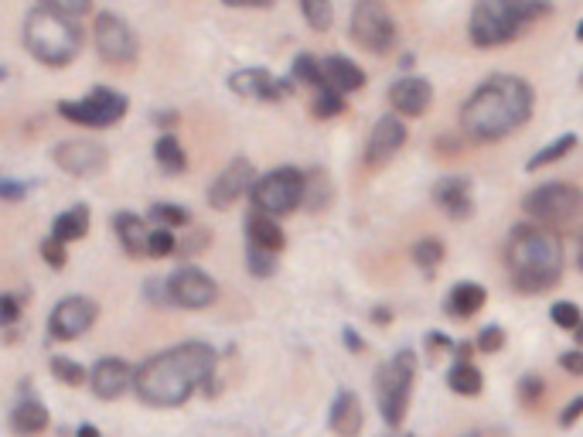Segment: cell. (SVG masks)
<instances>
[{"mask_svg":"<svg viewBox=\"0 0 583 437\" xmlns=\"http://www.w3.org/2000/svg\"><path fill=\"white\" fill-rule=\"evenodd\" d=\"M345 345H348V349H355V352H362V349H365V342L352 332V328H345Z\"/></svg>","mask_w":583,"mask_h":437,"instance_id":"obj_49","label":"cell"},{"mask_svg":"<svg viewBox=\"0 0 583 437\" xmlns=\"http://www.w3.org/2000/svg\"><path fill=\"white\" fill-rule=\"evenodd\" d=\"M416 369H420V359H416L413 349L396 352L393 359L379 366L376 400H379L382 420H386L389 427H399L406 420V410H410V400H413Z\"/></svg>","mask_w":583,"mask_h":437,"instance_id":"obj_6","label":"cell"},{"mask_svg":"<svg viewBox=\"0 0 583 437\" xmlns=\"http://www.w3.org/2000/svg\"><path fill=\"white\" fill-rule=\"evenodd\" d=\"M24 195H28V185L24 181H0V199H7V202H21Z\"/></svg>","mask_w":583,"mask_h":437,"instance_id":"obj_46","label":"cell"},{"mask_svg":"<svg viewBox=\"0 0 583 437\" xmlns=\"http://www.w3.org/2000/svg\"><path fill=\"white\" fill-rule=\"evenodd\" d=\"M144 294H147V301H151V304H171L168 280H147Z\"/></svg>","mask_w":583,"mask_h":437,"instance_id":"obj_45","label":"cell"},{"mask_svg":"<svg viewBox=\"0 0 583 437\" xmlns=\"http://www.w3.org/2000/svg\"><path fill=\"white\" fill-rule=\"evenodd\" d=\"M444 257H447V250H444V243L440 239H416L413 243V260H416V267L420 270H427V274H433V270L444 263Z\"/></svg>","mask_w":583,"mask_h":437,"instance_id":"obj_32","label":"cell"},{"mask_svg":"<svg viewBox=\"0 0 583 437\" xmlns=\"http://www.w3.org/2000/svg\"><path fill=\"white\" fill-rule=\"evenodd\" d=\"M99 318V304L93 298H62L52 308L48 318V335L58 342H76L79 335H86Z\"/></svg>","mask_w":583,"mask_h":437,"instance_id":"obj_13","label":"cell"},{"mask_svg":"<svg viewBox=\"0 0 583 437\" xmlns=\"http://www.w3.org/2000/svg\"><path fill=\"white\" fill-rule=\"evenodd\" d=\"M93 35H96V48H99V55H103L106 62H113V65H127L137 59V52H140V41L137 35H133V28L127 21L120 18V14H113V11H99L96 14V28H93Z\"/></svg>","mask_w":583,"mask_h":437,"instance_id":"obj_11","label":"cell"},{"mask_svg":"<svg viewBox=\"0 0 583 437\" xmlns=\"http://www.w3.org/2000/svg\"><path fill=\"white\" fill-rule=\"evenodd\" d=\"M168 294L174 308H188V311H202L212 308L215 298H219V284L198 267H181L168 277Z\"/></svg>","mask_w":583,"mask_h":437,"instance_id":"obj_12","label":"cell"},{"mask_svg":"<svg viewBox=\"0 0 583 437\" xmlns=\"http://www.w3.org/2000/svg\"><path fill=\"white\" fill-rule=\"evenodd\" d=\"M24 48L41 65L62 69V65L76 62V55L82 52V28L79 21L65 18L48 0V4L31 7L28 18H24Z\"/></svg>","mask_w":583,"mask_h":437,"instance_id":"obj_4","label":"cell"},{"mask_svg":"<svg viewBox=\"0 0 583 437\" xmlns=\"http://www.w3.org/2000/svg\"><path fill=\"white\" fill-rule=\"evenodd\" d=\"M133 379H137V369L116 356L99 359L96 366L89 369V386H93V393L99 400H120L123 393L133 390Z\"/></svg>","mask_w":583,"mask_h":437,"instance_id":"obj_18","label":"cell"},{"mask_svg":"<svg viewBox=\"0 0 583 437\" xmlns=\"http://www.w3.org/2000/svg\"><path fill=\"white\" fill-rule=\"evenodd\" d=\"M522 212L529 219H536V226L570 222L583 212V188L570 185V181H546V185L532 188L522 199Z\"/></svg>","mask_w":583,"mask_h":437,"instance_id":"obj_8","label":"cell"},{"mask_svg":"<svg viewBox=\"0 0 583 437\" xmlns=\"http://www.w3.org/2000/svg\"><path fill=\"white\" fill-rule=\"evenodd\" d=\"M474 185L468 175H447L440 178L437 185H433V202L440 205V209L447 212L451 219H468L474 212Z\"/></svg>","mask_w":583,"mask_h":437,"instance_id":"obj_19","label":"cell"},{"mask_svg":"<svg viewBox=\"0 0 583 437\" xmlns=\"http://www.w3.org/2000/svg\"><path fill=\"white\" fill-rule=\"evenodd\" d=\"M505 267L519 294H543L563 277V243L536 222H522L505 239Z\"/></svg>","mask_w":583,"mask_h":437,"instance_id":"obj_3","label":"cell"},{"mask_svg":"<svg viewBox=\"0 0 583 437\" xmlns=\"http://www.w3.org/2000/svg\"><path fill=\"white\" fill-rule=\"evenodd\" d=\"M154 123H164V127H171V123H178V113H154Z\"/></svg>","mask_w":583,"mask_h":437,"instance_id":"obj_50","label":"cell"},{"mask_svg":"<svg viewBox=\"0 0 583 437\" xmlns=\"http://www.w3.org/2000/svg\"><path fill=\"white\" fill-rule=\"evenodd\" d=\"M447 386H451L457 397H478V393L485 390V376H481V369L474 366V362L457 359L451 366V373H447Z\"/></svg>","mask_w":583,"mask_h":437,"instance_id":"obj_28","label":"cell"},{"mask_svg":"<svg viewBox=\"0 0 583 437\" xmlns=\"http://www.w3.org/2000/svg\"><path fill=\"white\" fill-rule=\"evenodd\" d=\"M321 72H324V82L341 96L358 93V89L365 86L362 65H355L352 59H345V55H328V59H321Z\"/></svg>","mask_w":583,"mask_h":437,"instance_id":"obj_22","label":"cell"},{"mask_svg":"<svg viewBox=\"0 0 583 437\" xmlns=\"http://www.w3.org/2000/svg\"><path fill=\"white\" fill-rule=\"evenodd\" d=\"M4 76H7V69H4V65H0V82H4Z\"/></svg>","mask_w":583,"mask_h":437,"instance_id":"obj_55","label":"cell"},{"mask_svg":"<svg viewBox=\"0 0 583 437\" xmlns=\"http://www.w3.org/2000/svg\"><path fill=\"white\" fill-rule=\"evenodd\" d=\"M246 239H249V246L266 250V253H280L283 246H287V236H283L280 222L263 216V212H256V209L246 216Z\"/></svg>","mask_w":583,"mask_h":437,"instance_id":"obj_24","label":"cell"},{"mask_svg":"<svg viewBox=\"0 0 583 437\" xmlns=\"http://www.w3.org/2000/svg\"><path fill=\"white\" fill-rule=\"evenodd\" d=\"M11 431L18 437H35L48 431V410L45 403L35 397H24L18 407L11 410Z\"/></svg>","mask_w":583,"mask_h":437,"instance_id":"obj_26","label":"cell"},{"mask_svg":"<svg viewBox=\"0 0 583 437\" xmlns=\"http://www.w3.org/2000/svg\"><path fill=\"white\" fill-rule=\"evenodd\" d=\"M543 390H546V383L539 376H522L519 379V403L522 407H536V403L543 400Z\"/></svg>","mask_w":583,"mask_h":437,"instance_id":"obj_42","label":"cell"},{"mask_svg":"<svg viewBox=\"0 0 583 437\" xmlns=\"http://www.w3.org/2000/svg\"><path fill=\"white\" fill-rule=\"evenodd\" d=\"M580 82H583V76H580Z\"/></svg>","mask_w":583,"mask_h":437,"instance_id":"obj_57","label":"cell"},{"mask_svg":"<svg viewBox=\"0 0 583 437\" xmlns=\"http://www.w3.org/2000/svg\"><path fill=\"white\" fill-rule=\"evenodd\" d=\"M246 267L253 277H273L277 274V253H266V250H256L249 246L246 250Z\"/></svg>","mask_w":583,"mask_h":437,"instance_id":"obj_39","label":"cell"},{"mask_svg":"<svg viewBox=\"0 0 583 437\" xmlns=\"http://www.w3.org/2000/svg\"><path fill=\"white\" fill-rule=\"evenodd\" d=\"M215 349L205 342H181L157 352L137 369L133 393L151 407H181L198 386L215 376Z\"/></svg>","mask_w":583,"mask_h":437,"instance_id":"obj_1","label":"cell"},{"mask_svg":"<svg viewBox=\"0 0 583 437\" xmlns=\"http://www.w3.org/2000/svg\"><path fill=\"white\" fill-rule=\"evenodd\" d=\"M580 270H583V239H580Z\"/></svg>","mask_w":583,"mask_h":437,"instance_id":"obj_54","label":"cell"},{"mask_svg":"<svg viewBox=\"0 0 583 437\" xmlns=\"http://www.w3.org/2000/svg\"><path fill=\"white\" fill-rule=\"evenodd\" d=\"M154 158L164 171H168V175H181V171L188 168V154H185V147H181V140L174 134H161L154 140Z\"/></svg>","mask_w":583,"mask_h":437,"instance_id":"obj_30","label":"cell"},{"mask_svg":"<svg viewBox=\"0 0 583 437\" xmlns=\"http://www.w3.org/2000/svg\"><path fill=\"white\" fill-rule=\"evenodd\" d=\"M577 147V134H563V137H556V140H549V144L543 147L539 154H532V158L526 161V171H539V168H546V164H556V161H563L566 154Z\"/></svg>","mask_w":583,"mask_h":437,"instance_id":"obj_31","label":"cell"},{"mask_svg":"<svg viewBox=\"0 0 583 437\" xmlns=\"http://www.w3.org/2000/svg\"><path fill=\"white\" fill-rule=\"evenodd\" d=\"M249 199H253L256 212H263V216H270V219L290 216V212L304 205V171L277 168V171H270V175L256 178Z\"/></svg>","mask_w":583,"mask_h":437,"instance_id":"obj_7","label":"cell"},{"mask_svg":"<svg viewBox=\"0 0 583 437\" xmlns=\"http://www.w3.org/2000/svg\"><path fill=\"white\" fill-rule=\"evenodd\" d=\"M48 369H52V376L62 386H82V383H89L86 366H82V362H76V359H69V356H52Z\"/></svg>","mask_w":583,"mask_h":437,"instance_id":"obj_33","label":"cell"},{"mask_svg":"<svg viewBox=\"0 0 583 437\" xmlns=\"http://www.w3.org/2000/svg\"><path fill=\"white\" fill-rule=\"evenodd\" d=\"M331 205V178L321 168L304 171V209L324 212Z\"/></svg>","mask_w":583,"mask_h":437,"instance_id":"obj_29","label":"cell"},{"mask_svg":"<svg viewBox=\"0 0 583 437\" xmlns=\"http://www.w3.org/2000/svg\"><path fill=\"white\" fill-rule=\"evenodd\" d=\"M151 219L161 222L164 229H171V226H188L191 212L185 209V205H174V202H154L151 205Z\"/></svg>","mask_w":583,"mask_h":437,"instance_id":"obj_36","label":"cell"},{"mask_svg":"<svg viewBox=\"0 0 583 437\" xmlns=\"http://www.w3.org/2000/svg\"><path fill=\"white\" fill-rule=\"evenodd\" d=\"M55 110L62 113L69 123H79V127L106 130V127H113V123H120L123 117H127L130 103H127V96L116 93V89L96 86L89 96H82V100H62Z\"/></svg>","mask_w":583,"mask_h":437,"instance_id":"obj_9","label":"cell"},{"mask_svg":"<svg viewBox=\"0 0 583 437\" xmlns=\"http://www.w3.org/2000/svg\"><path fill=\"white\" fill-rule=\"evenodd\" d=\"M328 427L338 437H358L365 427V410L362 400L355 397L352 390H341L335 400H331V414H328Z\"/></svg>","mask_w":583,"mask_h":437,"instance_id":"obj_21","label":"cell"},{"mask_svg":"<svg viewBox=\"0 0 583 437\" xmlns=\"http://www.w3.org/2000/svg\"><path fill=\"white\" fill-rule=\"evenodd\" d=\"M543 18H549V4L539 0H481L468 18V38L478 48H498Z\"/></svg>","mask_w":583,"mask_h":437,"instance_id":"obj_5","label":"cell"},{"mask_svg":"<svg viewBox=\"0 0 583 437\" xmlns=\"http://www.w3.org/2000/svg\"><path fill=\"white\" fill-rule=\"evenodd\" d=\"M253 185H256L253 164H249L246 158L229 161L226 171H222V175L212 181V188H208V205H212L215 212H226L243 199V195L253 192Z\"/></svg>","mask_w":583,"mask_h":437,"instance_id":"obj_15","label":"cell"},{"mask_svg":"<svg viewBox=\"0 0 583 437\" xmlns=\"http://www.w3.org/2000/svg\"><path fill=\"white\" fill-rule=\"evenodd\" d=\"M229 89L246 100H263V103H280L294 93V82L277 79L270 69H239L229 76Z\"/></svg>","mask_w":583,"mask_h":437,"instance_id":"obj_16","label":"cell"},{"mask_svg":"<svg viewBox=\"0 0 583 437\" xmlns=\"http://www.w3.org/2000/svg\"><path fill=\"white\" fill-rule=\"evenodd\" d=\"M76 437H103V434H99V427H93V424H82Z\"/></svg>","mask_w":583,"mask_h":437,"instance_id":"obj_51","label":"cell"},{"mask_svg":"<svg viewBox=\"0 0 583 437\" xmlns=\"http://www.w3.org/2000/svg\"><path fill=\"white\" fill-rule=\"evenodd\" d=\"M549 318H553L556 328H566V332H577L580 321H583L580 308L573 301H556L553 308H549Z\"/></svg>","mask_w":583,"mask_h":437,"instance_id":"obj_38","label":"cell"},{"mask_svg":"<svg viewBox=\"0 0 583 437\" xmlns=\"http://www.w3.org/2000/svg\"><path fill=\"white\" fill-rule=\"evenodd\" d=\"M294 79L304 82V86H311V89H318V93L331 89L328 82H324L321 62L314 59V55H297V59H294Z\"/></svg>","mask_w":583,"mask_h":437,"instance_id":"obj_34","label":"cell"},{"mask_svg":"<svg viewBox=\"0 0 583 437\" xmlns=\"http://www.w3.org/2000/svg\"><path fill=\"white\" fill-rule=\"evenodd\" d=\"M573 335H577V342L583 345V321H580V328H577V332H573Z\"/></svg>","mask_w":583,"mask_h":437,"instance_id":"obj_52","label":"cell"},{"mask_svg":"<svg viewBox=\"0 0 583 437\" xmlns=\"http://www.w3.org/2000/svg\"><path fill=\"white\" fill-rule=\"evenodd\" d=\"M536 106V93L522 76H491L461 106V130L468 140L495 144L526 127Z\"/></svg>","mask_w":583,"mask_h":437,"instance_id":"obj_2","label":"cell"},{"mask_svg":"<svg viewBox=\"0 0 583 437\" xmlns=\"http://www.w3.org/2000/svg\"><path fill=\"white\" fill-rule=\"evenodd\" d=\"M389 103H393L396 117H423L433 103V86L420 76H406V79L393 82Z\"/></svg>","mask_w":583,"mask_h":437,"instance_id":"obj_20","label":"cell"},{"mask_svg":"<svg viewBox=\"0 0 583 437\" xmlns=\"http://www.w3.org/2000/svg\"><path fill=\"white\" fill-rule=\"evenodd\" d=\"M464 437H481V434H478V431H471V434H464Z\"/></svg>","mask_w":583,"mask_h":437,"instance_id":"obj_56","label":"cell"},{"mask_svg":"<svg viewBox=\"0 0 583 437\" xmlns=\"http://www.w3.org/2000/svg\"><path fill=\"white\" fill-rule=\"evenodd\" d=\"M52 158H55L58 168L65 171V175L93 178V175H99V171L106 168L110 154H106V147L96 144V140L76 137V140H65V144H58L55 151H52Z\"/></svg>","mask_w":583,"mask_h":437,"instance_id":"obj_14","label":"cell"},{"mask_svg":"<svg viewBox=\"0 0 583 437\" xmlns=\"http://www.w3.org/2000/svg\"><path fill=\"white\" fill-rule=\"evenodd\" d=\"M301 14L314 31H328L331 21H335V7H331L328 0H304Z\"/></svg>","mask_w":583,"mask_h":437,"instance_id":"obj_35","label":"cell"},{"mask_svg":"<svg viewBox=\"0 0 583 437\" xmlns=\"http://www.w3.org/2000/svg\"><path fill=\"white\" fill-rule=\"evenodd\" d=\"M113 229H116V239H120V246L127 250V257H147V239H151V229H147V222L140 216H133V212H116L113 216Z\"/></svg>","mask_w":583,"mask_h":437,"instance_id":"obj_23","label":"cell"},{"mask_svg":"<svg viewBox=\"0 0 583 437\" xmlns=\"http://www.w3.org/2000/svg\"><path fill=\"white\" fill-rule=\"evenodd\" d=\"M24 304L21 298H14V294H0V328H14L21 318Z\"/></svg>","mask_w":583,"mask_h":437,"instance_id":"obj_44","label":"cell"},{"mask_svg":"<svg viewBox=\"0 0 583 437\" xmlns=\"http://www.w3.org/2000/svg\"><path fill=\"white\" fill-rule=\"evenodd\" d=\"M580 417H583V397L570 400V407H566L563 414H560V427H573V424H577Z\"/></svg>","mask_w":583,"mask_h":437,"instance_id":"obj_47","label":"cell"},{"mask_svg":"<svg viewBox=\"0 0 583 437\" xmlns=\"http://www.w3.org/2000/svg\"><path fill=\"white\" fill-rule=\"evenodd\" d=\"M505 345V332L498 325H488V328H481V335L474 338V349L478 352H485V356H491V352H498Z\"/></svg>","mask_w":583,"mask_h":437,"instance_id":"obj_43","label":"cell"},{"mask_svg":"<svg viewBox=\"0 0 583 437\" xmlns=\"http://www.w3.org/2000/svg\"><path fill=\"white\" fill-rule=\"evenodd\" d=\"M348 106H345V96L335 93V89H324V93H318V100H314L311 106V113L318 120H331V117H338V113H345Z\"/></svg>","mask_w":583,"mask_h":437,"instance_id":"obj_37","label":"cell"},{"mask_svg":"<svg viewBox=\"0 0 583 437\" xmlns=\"http://www.w3.org/2000/svg\"><path fill=\"white\" fill-rule=\"evenodd\" d=\"M171 253H178V239H174L171 229H154L151 239H147V257H154V260H164V257H171Z\"/></svg>","mask_w":583,"mask_h":437,"instance_id":"obj_40","label":"cell"},{"mask_svg":"<svg viewBox=\"0 0 583 437\" xmlns=\"http://www.w3.org/2000/svg\"><path fill=\"white\" fill-rule=\"evenodd\" d=\"M488 301V291L481 284H474V280H461V284L451 287V294H447V304L444 308L451 311L454 318H474L481 308H485Z\"/></svg>","mask_w":583,"mask_h":437,"instance_id":"obj_25","label":"cell"},{"mask_svg":"<svg viewBox=\"0 0 583 437\" xmlns=\"http://www.w3.org/2000/svg\"><path fill=\"white\" fill-rule=\"evenodd\" d=\"M86 233H89V205L86 202L65 209L52 226V236L58 239V243H76V239H82Z\"/></svg>","mask_w":583,"mask_h":437,"instance_id":"obj_27","label":"cell"},{"mask_svg":"<svg viewBox=\"0 0 583 437\" xmlns=\"http://www.w3.org/2000/svg\"><path fill=\"white\" fill-rule=\"evenodd\" d=\"M396 38H399V28L386 4H379V0H358L352 7V41L358 48H365L372 55H386L393 52Z\"/></svg>","mask_w":583,"mask_h":437,"instance_id":"obj_10","label":"cell"},{"mask_svg":"<svg viewBox=\"0 0 583 437\" xmlns=\"http://www.w3.org/2000/svg\"><path fill=\"white\" fill-rule=\"evenodd\" d=\"M41 260H45L48 267L62 270L65 263H69V250H65V243H58L55 236H45L41 239Z\"/></svg>","mask_w":583,"mask_h":437,"instance_id":"obj_41","label":"cell"},{"mask_svg":"<svg viewBox=\"0 0 583 437\" xmlns=\"http://www.w3.org/2000/svg\"><path fill=\"white\" fill-rule=\"evenodd\" d=\"M406 123L403 117H396V113H386V117L376 120V127H372L369 140H365V164H372V168H379V164L393 161L399 151H403L406 144Z\"/></svg>","mask_w":583,"mask_h":437,"instance_id":"obj_17","label":"cell"},{"mask_svg":"<svg viewBox=\"0 0 583 437\" xmlns=\"http://www.w3.org/2000/svg\"><path fill=\"white\" fill-rule=\"evenodd\" d=\"M560 366L566 369V373L583 376V352H563V356H560Z\"/></svg>","mask_w":583,"mask_h":437,"instance_id":"obj_48","label":"cell"},{"mask_svg":"<svg viewBox=\"0 0 583 437\" xmlns=\"http://www.w3.org/2000/svg\"><path fill=\"white\" fill-rule=\"evenodd\" d=\"M577 41H583V21L577 24Z\"/></svg>","mask_w":583,"mask_h":437,"instance_id":"obj_53","label":"cell"}]
</instances>
